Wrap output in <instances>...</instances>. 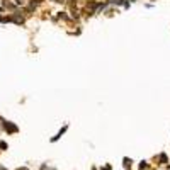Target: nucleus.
Masks as SVG:
<instances>
[{"mask_svg":"<svg viewBox=\"0 0 170 170\" xmlns=\"http://www.w3.org/2000/svg\"><path fill=\"white\" fill-rule=\"evenodd\" d=\"M5 129L10 131V133H15V131H17V128H15V126H12V124H9V122H5Z\"/></svg>","mask_w":170,"mask_h":170,"instance_id":"1","label":"nucleus"}]
</instances>
